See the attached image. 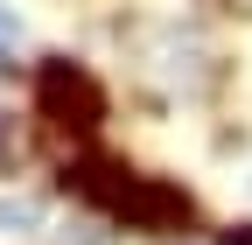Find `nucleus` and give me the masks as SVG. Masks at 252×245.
I'll list each match as a JSON object with an SVG mask.
<instances>
[{"instance_id": "nucleus-1", "label": "nucleus", "mask_w": 252, "mask_h": 245, "mask_svg": "<svg viewBox=\"0 0 252 245\" xmlns=\"http://www.w3.org/2000/svg\"><path fill=\"white\" fill-rule=\"evenodd\" d=\"M35 112L49 119L56 133H98V119H105V84L91 77L84 63H70V56H49V63L35 70Z\"/></svg>"}, {"instance_id": "nucleus-2", "label": "nucleus", "mask_w": 252, "mask_h": 245, "mask_svg": "<svg viewBox=\"0 0 252 245\" xmlns=\"http://www.w3.org/2000/svg\"><path fill=\"white\" fill-rule=\"evenodd\" d=\"M112 217L133 224V231H182L189 217H196V203H189V189H175V182H161V175H133L126 196L112 203Z\"/></svg>"}, {"instance_id": "nucleus-3", "label": "nucleus", "mask_w": 252, "mask_h": 245, "mask_svg": "<svg viewBox=\"0 0 252 245\" xmlns=\"http://www.w3.org/2000/svg\"><path fill=\"white\" fill-rule=\"evenodd\" d=\"M126 182H133V168H126V161H112V154H84V161H70V168H63V189H70V196H84V203H98V210H112V203L126 196Z\"/></svg>"}, {"instance_id": "nucleus-4", "label": "nucleus", "mask_w": 252, "mask_h": 245, "mask_svg": "<svg viewBox=\"0 0 252 245\" xmlns=\"http://www.w3.org/2000/svg\"><path fill=\"white\" fill-rule=\"evenodd\" d=\"M21 161V133H14V119H0V168H14Z\"/></svg>"}, {"instance_id": "nucleus-5", "label": "nucleus", "mask_w": 252, "mask_h": 245, "mask_svg": "<svg viewBox=\"0 0 252 245\" xmlns=\"http://www.w3.org/2000/svg\"><path fill=\"white\" fill-rule=\"evenodd\" d=\"M224 245H252V224H231V231H224Z\"/></svg>"}, {"instance_id": "nucleus-6", "label": "nucleus", "mask_w": 252, "mask_h": 245, "mask_svg": "<svg viewBox=\"0 0 252 245\" xmlns=\"http://www.w3.org/2000/svg\"><path fill=\"white\" fill-rule=\"evenodd\" d=\"M7 42H14V14L0 7V49H7Z\"/></svg>"}]
</instances>
